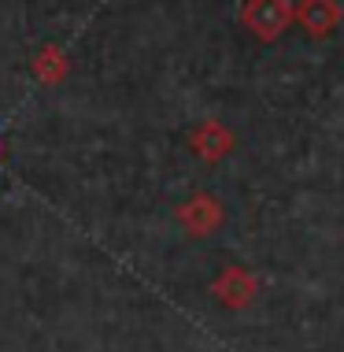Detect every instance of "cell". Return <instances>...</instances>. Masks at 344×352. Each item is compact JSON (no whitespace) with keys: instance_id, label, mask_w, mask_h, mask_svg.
Instances as JSON below:
<instances>
[{"instance_id":"obj_6","label":"cell","mask_w":344,"mask_h":352,"mask_svg":"<svg viewBox=\"0 0 344 352\" xmlns=\"http://www.w3.org/2000/svg\"><path fill=\"white\" fill-rule=\"evenodd\" d=\"M193 148L204 160H218V156H226V152H229V134L218 126V122H204V126L193 134Z\"/></svg>"},{"instance_id":"obj_5","label":"cell","mask_w":344,"mask_h":352,"mask_svg":"<svg viewBox=\"0 0 344 352\" xmlns=\"http://www.w3.org/2000/svg\"><path fill=\"white\" fill-rule=\"evenodd\" d=\"M34 74H37L45 85L63 82V78H67V52L60 49V45H45V49L34 56Z\"/></svg>"},{"instance_id":"obj_1","label":"cell","mask_w":344,"mask_h":352,"mask_svg":"<svg viewBox=\"0 0 344 352\" xmlns=\"http://www.w3.org/2000/svg\"><path fill=\"white\" fill-rule=\"evenodd\" d=\"M244 26L255 37L271 41L289 26V4L285 0H248L244 4Z\"/></svg>"},{"instance_id":"obj_2","label":"cell","mask_w":344,"mask_h":352,"mask_svg":"<svg viewBox=\"0 0 344 352\" xmlns=\"http://www.w3.org/2000/svg\"><path fill=\"white\" fill-rule=\"evenodd\" d=\"M178 223L185 226L189 234L204 237V234H211L215 226L222 223V204H218L215 197H193L189 204L178 208Z\"/></svg>"},{"instance_id":"obj_3","label":"cell","mask_w":344,"mask_h":352,"mask_svg":"<svg viewBox=\"0 0 344 352\" xmlns=\"http://www.w3.org/2000/svg\"><path fill=\"white\" fill-rule=\"evenodd\" d=\"M215 297L222 300L226 308H244V304L255 297L252 274L241 271V267H226L222 274H218V282H215Z\"/></svg>"},{"instance_id":"obj_4","label":"cell","mask_w":344,"mask_h":352,"mask_svg":"<svg viewBox=\"0 0 344 352\" xmlns=\"http://www.w3.org/2000/svg\"><path fill=\"white\" fill-rule=\"evenodd\" d=\"M300 23L308 34H330L337 26V4L333 0H300Z\"/></svg>"}]
</instances>
